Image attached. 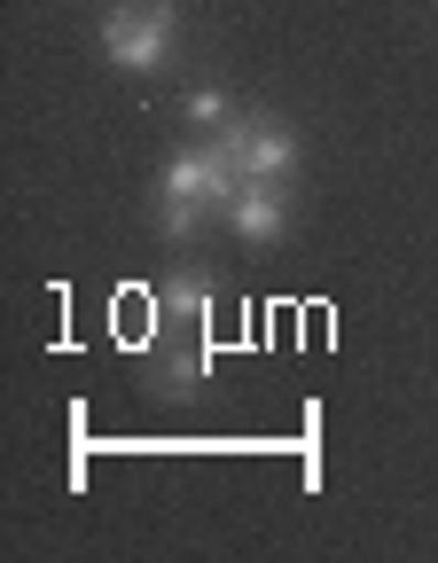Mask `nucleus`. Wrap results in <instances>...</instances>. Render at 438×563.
Here are the masks:
<instances>
[{
	"label": "nucleus",
	"instance_id": "obj_3",
	"mask_svg": "<svg viewBox=\"0 0 438 563\" xmlns=\"http://www.w3.org/2000/svg\"><path fill=\"white\" fill-rule=\"evenodd\" d=\"M173 32H180L173 0H125V9L102 16V55L118 70H157L173 55Z\"/></svg>",
	"mask_w": 438,
	"mask_h": 563
},
{
	"label": "nucleus",
	"instance_id": "obj_1",
	"mask_svg": "<svg viewBox=\"0 0 438 563\" xmlns=\"http://www.w3.org/2000/svg\"><path fill=\"white\" fill-rule=\"evenodd\" d=\"M204 290H211L204 274H173L165 290H157V306H165V321H173V329L150 344V352H165L150 376H157V391H165V399H188V391L211 376V344H204Z\"/></svg>",
	"mask_w": 438,
	"mask_h": 563
},
{
	"label": "nucleus",
	"instance_id": "obj_6",
	"mask_svg": "<svg viewBox=\"0 0 438 563\" xmlns=\"http://www.w3.org/2000/svg\"><path fill=\"white\" fill-rule=\"evenodd\" d=\"M180 110H188V125H204V133H219V125L236 118V110H228V95H219V87H196V95H188Z\"/></svg>",
	"mask_w": 438,
	"mask_h": 563
},
{
	"label": "nucleus",
	"instance_id": "obj_4",
	"mask_svg": "<svg viewBox=\"0 0 438 563\" xmlns=\"http://www.w3.org/2000/svg\"><path fill=\"white\" fill-rule=\"evenodd\" d=\"M219 141V157H228L243 180H289V165H298V141H289V125L282 118H251V110H236L228 125L211 133Z\"/></svg>",
	"mask_w": 438,
	"mask_h": 563
},
{
	"label": "nucleus",
	"instance_id": "obj_2",
	"mask_svg": "<svg viewBox=\"0 0 438 563\" xmlns=\"http://www.w3.org/2000/svg\"><path fill=\"white\" fill-rule=\"evenodd\" d=\"M243 196V173L219 157V141H196V150H180L173 165H165V180H157V211H165V235H188L204 211L219 203L228 211Z\"/></svg>",
	"mask_w": 438,
	"mask_h": 563
},
{
	"label": "nucleus",
	"instance_id": "obj_5",
	"mask_svg": "<svg viewBox=\"0 0 438 563\" xmlns=\"http://www.w3.org/2000/svg\"><path fill=\"white\" fill-rule=\"evenodd\" d=\"M228 228H236L243 243H282V228H289V196H282V180H243V196L228 203Z\"/></svg>",
	"mask_w": 438,
	"mask_h": 563
}]
</instances>
